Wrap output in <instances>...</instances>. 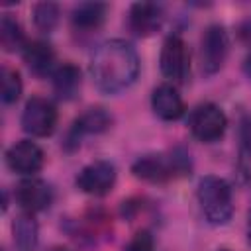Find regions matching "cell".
Wrapping results in <instances>:
<instances>
[{"instance_id": "obj_17", "label": "cell", "mask_w": 251, "mask_h": 251, "mask_svg": "<svg viewBox=\"0 0 251 251\" xmlns=\"http://www.w3.org/2000/svg\"><path fill=\"white\" fill-rule=\"evenodd\" d=\"M12 231H14V243H16L18 251H35L37 239H39V229H37V222H35L33 214L22 212L14 220Z\"/></svg>"}, {"instance_id": "obj_1", "label": "cell", "mask_w": 251, "mask_h": 251, "mask_svg": "<svg viewBox=\"0 0 251 251\" xmlns=\"http://www.w3.org/2000/svg\"><path fill=\"white\" fill-rule=\"evenodd\" d=\"M90 78L104 94H118L129 88L139 75V55L124 39H108L90 57Z\"/></svg>"}, {"instance_id": "obj_13", "label": "cell", "mask_w": 251, "mask_h": 251, "mask_svg": "<svg viewBox=\"0 0 251 251\" xmlns=\"http://www.w3.org/2000/svg\"><path fill=\"white\" fill-rule=\"evenodd\" d=\"M151 108L157 118L165 122H175L184 116V102L175 84L165 82L159 84L151 94Z\"/></svg>"}, {"instance_id": "obj_23", "label": "cell", "mask_w": 251, "mask_h": 251, "mask_svg": "<svg viewBox=\"0 0 251 251\" xmlns=\"http://www.w3.org/2000/svg\"><path fill=\"white\" fill-rule=\"evenodd\" d=\"M239 37L243 43L251 45V20H245L241 25H239Z\"/></svg>"}, {"instance_id": "obj_15", "label": "cell", "mask_w": 251, "mask_h": 251, "mask_svg": "<svg viewBox=\"0 0 251 251\" xmlns=\"http://www.w3.org/2000/svg\"><path fill=\"white\" fill-rule=\"evenodd\" d=\"M108 14V6L104 2H82L78 6H75L71 22L73 27L78 31H96Z\"/></svg>"}, {"instance_id": "obj_5", "label": "cell", "mask_w": 251, "mask_h": 251, "mask_svg": "<svg viewBox=\"0 0 251 251\" xmlns=\"http://www.w3.org/2000/svg\"><path fill=\"white\" fill-rule=\"evenodd\" d=\"M159 67H161L163 76L169 78L171 84L186 82V78L190 75V53L180 35L173 33L163 41Z\"/></svg>"}, {"instance_id": "obj_6", "label": "cell", "mask_w": 251, "mask_h": 251, "mask_svg": "<svg viewBox=\"0 0 251 251\" xmlns=\"http://www.w3.org/2000/svg\"><path fill=\"white\" fill-rule=\"evenodd\" d=\"M229 53V35L224 25L212 24L200 39V67L204 75H216Z\"/></svg>"}, {"instance_id": "obj_19", "label": "cell", "mask_w": 251, "mask_h": 251, "mask_svg": "<svg viewBox=\"0 0 251 251\" xmlns=\"http://www.w3.org/2000/svg\"><path fill=\"white\" fill-rule=\"evenodd\" d=\"M22 76L16 69L2 67L0 71V98L4 104H14L22 94Z\"/></svg>"}, {"instance_id": "obj_2", "label": "cell", "mask_w": 251, "mask_h": 251, "mask_svg": "<svg viewBox=\"0 0 251 251\" xmlns=\"http://www.w3.org/2000/svg\"><path fill=\"white\" fill-rule=\"evenodd\" d=\"M198 204L208 224L224 226L233 216V192L226 178L208 175L198 182Z\"/></svg>"}, {"instance_id": "obj_14", "label": "cell", "mask_w": 251, "mask_h": 251, "mask_svg": "<svg viewBox=\"0 0 251 251\" xmlns=\"http://www.w3.org/2000/svg\"><path fill=\"white\" fill-rule=\"evenodd\" d=\"M25 65L29 67V71L37 76H51L55 67V51L51 47V43L43 41V39H35V41H27V45L22 51Z\"/></svg>"}, {"instance_id": "obj_12", "label": "cell", "mask_w": 251, "mask_h": 251, "mask_svg": "<svg viewBox=\"0 0 251 251\" xmlns=\"http://www.w3.org/2000/svg\"><path fill=\"white\" fill-rule=\"evenodd\" d=\"M110 124H112V116L104 108H88L84 114H80L73 122V127L69 129V135H67L65 145L69 149L71 147H76L84 135L102 133V131H106L110 127Z\"/></svg>"}, {"instance_id": "obj_18", "label": "cell", "mask_w": 251, "mask_h": 251, "mask_svg": "<svg viewBox=\"0 0 251 251\" xmlns=\"http://www.w3.org/2000/svg\"><path fill=\"white\" fill-rule=\"evenodd\" d=\"M0 43L4 51H24V47L27 45L20 22L10 14H4L0 20Z\"/></svg>"}, {"instance_id": "obj_16", "label": "cell", "mask_w": 251, "mask_h": 251, "mask_svg": "<svg viewBox=\"0 0 251 251\" xmlns=\"http://www.w3.org/2000/svg\"><path fill=\"white\" fill-rule=\"evenodd\" d=\"M80 69L73 63H63L59 65L53 75H51V84L53 90L59 98L63 100H71L75 98V94L80 90Z\"/></svg>"}, {"instance_id": "obj_3", "label": "cell", "mask_w": 251, "mask_h": 251, "mask_svg": "<svg viewBox=\"0 0 251 251\" xmlns=\"http://www.w3.org/2000/svg\"><path fill=\"white\" fill-rule=\"evenodd\" d=\"M186 169H188V155L182 151H173L169 155H163V153L143 155L131 165V173L137 178H143L149 182L169 180L175 175L186 173Z\"/></svg>"}, {"instance_id": "obj_9", "label": "cell", "mask_w": 251, "mask_h": 251, "mask_svg": "<svg viewBox=\"0 0 251 251\" xmlns=\"http://www.w3.org/2000/svg\"><path fill=\"white\" fill-rule=\"evenodd\" d=\"M43 161H45L43 149L31 139L16 141L6 151L8 167L22 176H33L35 173H39L43 167Z\"/></svg>"}, {"instance_id": "obj_11", "label": "cell", "mask_w": 251, "mask_h": 251, "mask_svg": "<svg viewBox=\"0 0 251 251\" xmlns=\"http://www.w3.org/2000/svg\"><path fill=\"white\" fill-rule=\"evenodd\" d=\"M165 22V12L161 4L155 2H135L129 8L127 14V24L129 29L137 35V37H149L155 31L161 29Z\"/></svg>"}, {"instance_id": "obj_8", "label": "cell", "mask_w": 251, "mask_h": 251, "mask_svg": "<svg viewBox=\"0 0 251 251\" xmlns=\"http://www.w3.org/2000/svg\"><path fill=\"white\" fill-rule=\"evenodd\" d=\"M116 167L110 161H92L84 165L76 175V186L84 194L90 196H104L116 184Z\"/></svg>"}, {"instance_id": "obj_10", "label": "cell", "mask_w": 251, "mask_h": 251, "mask_svg": "<svg viewBox=\"0 0 251 251\" xmlns=\"http://www.w3.org/2000/svg\"><path fill=\"white\" fill-rule=\"evenodd\" d=\"M16 202L25 214L43 212L53 202V188L41 178L25 176L16 188Z\"/></svg>"}, {"instance_id": "obj_4", "label": "cell", "mask_w": 251, "mask_h": 251, "mask_svg": "<svg viewBox=\"0 0 251 251\" xmlns=\"http://www.w3.org/2000/svg\"><path fill=\"white\" fill-rule=\"evenodd\" d=\"M188 126L192 135L202 141V143H214L220 141L227 129V118L224 114V110L212 102H204L198 104L190 118H188Z\"/></svg>"}, {"instance_id": "obj_7", "label": "cell", "mask_w": 251, "mask_h": 251, "mask_svg": "<svg viewBox=\"0 0 251 251\" xmlns=\"http://www.w3.org/2000/svg\"><path fill=\"white\" fill-rule=\"evenodd\" d=\"M22 127L33 137H47L57 127V108L43 96H31L22 112Z\"/></svg>"}, {"instance_id": "obj_20", "label": "cell", "mask_w": 251, "mask_h": 251, "mask_svg": "<svg viewBox=\"0 0 251 251\" xmlns=\"http://www.w3.org/2000/svg\"><path fill=\"white\" fill-rule=\"evenodd\" d=\"M59 6L55 2H39L33 6V24L39 31L49 33L59 24Z\"/></svg>"}, {"instance_id": "obj_24", "label": "cell", "mask_w": 251, "mask_h": 251, "mask_svg": "<svg viewBox=\"0 0 251 251\" xmlns=\"http://www.w3.org/2000/svg\"><path fill=\"white\" fill-rule=\"evenodd\" d=\"M243 73H245L247 78H251V49H249V53L243 59Z\"/></svg>"}, {"instance_id": "obj_25", "label": "cell", "mask_w": 251, "mask_h": 251, "mask_svg": "<svg viewBox=\"0 0 251 251\" xmlns=\"http://www.w3.org/2000/svg\"><path fill=\"white\" fill-rule=\"evenodd\" d=\"M49 251H71L69 247H65V245H55V247H51Z\"/></svg>"}, {"instance_id": "obj_22", "label": "cell", "mask_w": 251, "mask_h": 251, "mask_svg": "<svg viewBox=\"0 0 251 251\" xmlns=\"http://www.w3.org/2000/svg\"><path fill=\"white\" fill-rule=\"evenodd\" d=\"M241 141L251 151V116L241 122Z\"/></svg>"}, {"instance_id": "obj_21", "label": "cell", "mask_w": 251, "mask_h": 251, "mask_svg": "<svg viewBox=\"0 0 251 251\" xmlns=\"http://www.w3.org/2000/svg\"><path fill=\"white\" fill-rule=\"evenodd\" d=\"M126 251H155V239L151 231L139 229L126 245Z\"/></svg>"}, {"instance_id": "obj_26", "label": "cell", "mask_w": 251, "mask_h": 251, "mask_svg": "<svg viewBox=\"0 0 251 251\" xmlns=\"http://www.w3.org/2000/svg\"><path fill=\"white\" fill-rule=\"evenodd\" d=\"M218 251H229V249H218Z\"/></svg>"}]
</instances>
